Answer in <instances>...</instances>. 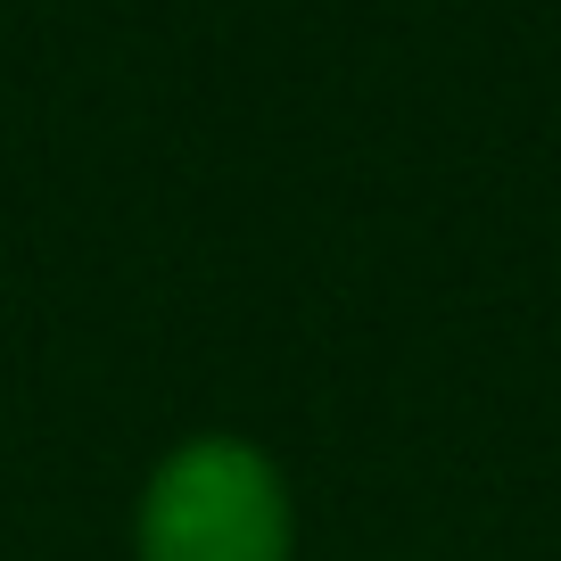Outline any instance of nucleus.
I'll list each match as a JSON object with an SVG mask.
<instances>
[{
  "label": "nucleus",
  "mask_w": 561,
  "mask_h": 561,
  "mask_svg": "<svg viewBox=\"0 0 561 561\" xmlns=\"http://www.w3.org/2000/svg\"><path fill=\"white\" fill-rule=\"evenodd\" d=\"M298 479L248 430H182L124 512L133 561H298Z\"/></svg>",
  "instance_id": "obj_1"
}]
</instances>
